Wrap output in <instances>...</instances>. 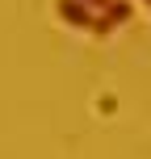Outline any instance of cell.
I'll return each instance as SVG.
<instances>
[{
    "mask_svg": "<svg viewBox=\"0 0 151 159\" xmlns=\"http://www.w3.org/2000/svg\"><path fill=\"white\" fill-rule=\"evenodd\" d=\"M55 13H59V21L76 25V30H92V21H97L88 0H55Z\"/></svg>",
    "mask_w": 151,
    "mask_h": 159,
    "instance_id": "6da1fadb",
    "label": "cell"
},
{
    "mask_svg": "<svg viewBox=\"0 0 151 159\" xmlns=\"http://www.w3.org/2000/svg\"><path fill=\"white\" fill-rule=\"evenodd\" d=\"M130 13H134V4H130V0H109V4L101 8V17H97L92 21V34H109L113 25H122V21H130Z\"/></svg>",
    "mask_w": 151,
    "mask_h": 159,
    "instance_id": "7a4b0ae2",
    "label": "cell"
},
{
    "mask_svg": "<svg viewBox=\"0 0 151 159\" xmlns=\"http://www.w3.org/2000/svg\"><path fill=\"white\" fill-rule=\"evenodd\" d=\"M88 4H92V8H105V4H109V0H88Z\"/></svg>",
    "mask_w": 151,
    "mask_h": 159,
    "instance_id": "3957f363",
    "label": "cell"
},
{
    "mask_svg": "<svg viewBox=\"0 0 151 159\" xmlns=\"http://www.w3.org/2000/svg\"><path fill=\"white\" fill-rule=\"evenodd\" d=\"M147 8H151V0H147Z\"/></svg>",
    "mask_w": 151,
    "mask_h": 159,
    "instance_id": "277c9868",
    "label": "cell"
}]
</instances>
